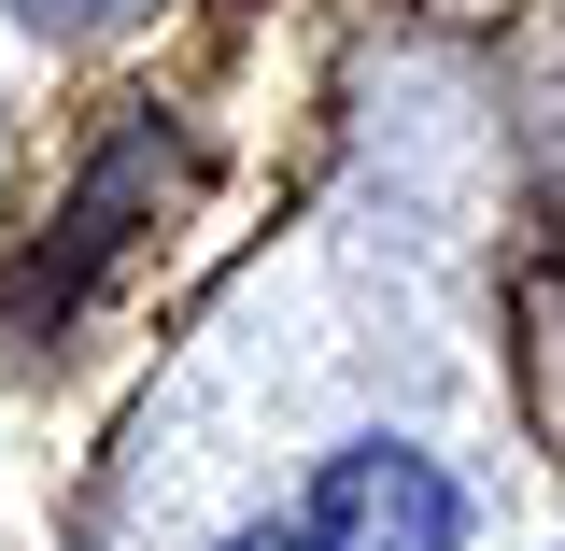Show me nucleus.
<instances>
[{
	"instance_id": "f257e3e1",
	"label": "nucleus",
	"mask_w": 565,
	"mask_h": 551,
	"mask_svg": "<svg viewBox=\"0 0 565 551\" xmlns=\"http://www.w3.org/2000/svg\"><path fill=\"white\" fill-rule=\"evenodd\" d=\"M452 523H467L452 481L396 438H353L311 467V551H452Z\"/></svg>"
},
{
	"instance_id": "f03ea898",
	"label": "nucleus",
	"mask_w": 565,
	"mask_h": 551,
	"mask_svg": "<svg viewBox=\"0 0 565 551\" xmlns=\"http://www.w3.org/2000/svg\"><path fill=\"white\" fill-rule=\"evenodd\" d=\"M226 551H311V523H297V538H282V523H255V538H226Z\"/></svg>"
},
{
	"instance_id": "7ed1b4c3",
	"label": "nucleus",
	"mask_w": 565,
	"mask_h": 551,
	"mask_svg": "<svg viewBox=\"0 0 565 551\" xmlns=\"http://www.w3.org/2000/svg\"><path fill=\"white\" fill-rule=\"evenodd\" d=\"M29 14H85V0H29Z\"/></svg>"
}]
</instances>
